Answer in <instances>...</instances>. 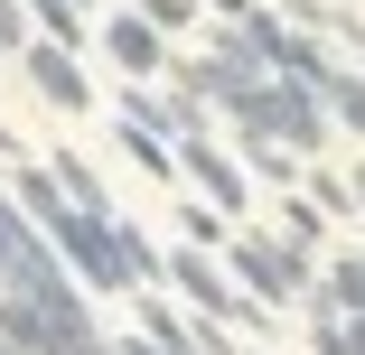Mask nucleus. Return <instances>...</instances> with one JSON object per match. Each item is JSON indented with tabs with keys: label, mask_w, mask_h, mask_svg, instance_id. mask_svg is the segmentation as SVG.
<instances>
[{
	"label": "nucleus",
	"mask_w": 365,
	"mask_h": 355,
	"mask_svg": "<svg viewBox=\"0 0 365 355\" xmlns=\"http://www.w3.org/2000/svg\"><path fill=\"white\" fill-rule=\"evenodd\" d=\"M0 355H113V337H103L94 300L85 309H47V300L0 280Z\"/></svg>",
	"instance_id": "obj_1"
},
{
	"label": "nucleus",
	"mask_w": 365,
	"mask_h": 355,
	"mask_svg": "<svg viewBox=\"0 0 365 355\" xmlns=\"http://www.w3.org/2000/svg\"><path fill=\"white\" fill-rule=\"evenodd\" d=\"M225 122L281 140V150H300V159H319V140H328V94L300 85V75H253V94H244Z\"/></svg>",
	"instance_id": "obj_2"
},
{
	"label": "nucleus",
	"mask_w": 365,
	"mask_h": 355,
	"mask_svg": "<svg viewBox=\"0 0 365 355\" xmlns=\"http://www.w3.org/2000/svg\"><path fill=\"white\" fill-rule=\"evenodd\" d=\"M225 271H235V290H244V300H262V309H290V300L319 280V262H309L300 243H281V234H262V225L225 234Z\"/></svg>",
	"instance_id": "obj_3"
},
{
	"label": "nucleus",
	"mask_w": 365,
	"mask_h": 355,
	"mask_svg": "<svg viewBox=\"0 0 365 355\" xmlns=\"http://www.w3.org/2000/svg\"><path fill=\"white\" fill-rule=\"evenodd\" d=\"M160 280H169V290H178L197 318H225V327H262V318H272L262 300H244V290H235L225 253H206V243H187V234H178V253H160Z\"/></svg>",
	"instance_id": "obj_4"
},
{
	"label": "nucleus",
	"mask_w": 365,
	"mask_h": 355,
	"mask_svg": "<svg viewBox=\"0 0 365 355\" xmlns=\"http://www.w3.org/2000/svg\"><path fill=\"white\" fill-rule=\"evenodd\" d=\"M19 75H29V94H38L47 112H66V122H85V112H94L85 47H56V38H38V28H29V47H19Z\"/></svg>",
	"instance_id": "obj_5"
},
{
	"label": "nucleus",
	"mask_w": 365,
	"mask_h": 355,
	"mask_svg": "<svg viewBox=\"0 0 365 355\" xmlns=\"http://www.w3.org/2000/svg\"><path fill=\"white\" fill-rule=\"evenodd\" d=\"M178 187H197L206 206H225V216H244V206H253V169H244V159H235L215 131L178 140Z\"/></svg>",
	"instance_id": "obj_6"
},
{
	"label": "nucleus",
	"mask_w": 365,
	"mask_h": 355,
	"mask_svg": "<svg viewBox=\"0 0 365 355\" xmlns=\"http://www.w3.org/2000/svg\"><path fill=\"white\" fill-rule=\"evenodd\" d=\"M94 47H113V65H122V75H169V65H178V47H169V28H150V19H140L131 10V0H113V10H103V28H94Z\"/></svg>",
	"instance_id": "obj_7"
},
{
	"label": "nucleus",
	"mask_w": 365,
	"mask_h": 355,
	"mask_svg": "<svg viewBox=\"0 0 365 355\" xmlns=\"http://www.w3.org/2000/svg\"><path fill=\"white\" fill-rule=\"evenodd\" d=\"M328 225H337V216H328L319 196H281V216H272V234H281V243H300L309 262L328 253Z\"/></svg>",
	"instance_id": "obj_8"
},
{
	"label": "nucleus",
	"mask_w": 365,
	"mask_h": 355,
	"mask_svg": "<svg viewBox=\"0 0 365 355\" xmlns=\"http://www.w3.org/2000/svg\"><path fill=\"white\" fill-rule=\"evenodd\" d=\"M113 253H122V280H131V290H160V243L140 234L131 216H113Z\"/></svg>",
	"instance_id": "obj_9"
},
{
	"label": "nucleus",
	"mask_w": 365,
	"mask_h": 355,
	"mask_svg": "<svg viewBox=\"0 0 365 355\" xmlns=\"http://www.w3.org/2000/svg\"><path fill=\"white\" fill-rule=\"evenodd\" d=\"M47 169H56V187H66V196H76V206H85V216H113V187H103V169H94V159H76V150H56Z\"/></svg>",
	"instance_id": "obj_10"
},
{
	"label": "nucleus",
	"mask_w": 365,
	"mask_h": 355,
	"mask_svg": "<svg viewBox=\"0 0 365 355\" xmlns=\"http://www.w3.org/2000/svg\"><path fill=\"white\" fill-rule=\"evenodd\" d=\"M29 28H38V38H56V47H85V38H94L85 0H29Z\"/></svg>",
	"instance_id": "obj_11"
},
{
	"label": "nucleus",
	"mask_w": 365,
	"mask_h": 355,
	"mask_svg": "<svg viewBox=\"0 0 365 355\" xmlns=\"http://www.w3.org/2000/svg\"><path fill=\"white\" fill-rule=\"evenodd\" d=\"M235 159H244L253 178H272V187L300 178V150H281V140H262V131H235Z\"/></svg>",
	"instance_id": "obj_12"
},
{
	"label": "nucleus",
	"mask_w": 365,
	"mask_h": 355,
	"mask_svg": "<svg viewBox=\"0 0 365 355\" xmlns=\"http://www.w3.org/2000/svg\"><path fill=\"white\" fill-rule=\"evenodd\" d=\"M38 253V225H29V206L10 196V178H0V271H19Z\"/></svg>",
	"instance_id": "obj_13"
},
{
	"label": "nucleus",
	"mask_w": 365,
	"mask_h": 355,
	"mask_svg": "<svg viewBox=\"0 0 365 355\" xmlns=\"http://www.w3.org/2000/svg\"><path fill=\"white\" fill-rule=\"evenodd\" d=\"M328 122H346V131L365 140V75H356V65H337V75H328Z\"/></svg>",
	"instance_id": "obj_14"
},
{
	"label": "nucleus",
	"mask_w": 365,
	"mask_h": 355,
	"mask_svg": "<svg viewBox=\"0 0 365 355\" xmlns=\"http://www.w3.org/2000/svg\"><path fill=\"white\" fill-rule=\"evenodd\" d=\"M178 225H187V243H206V253H225V234H235V216H225V206H206V196H197V206L178 196Z\"/></svg>",
	"instance_id": "obj_15"
},
{
	"label": "nucleus",
	"mask_w": 365,
	"mask_h": 355,
	"mask_svg": "<svg viewBox=\"0 0 365 355\" xmlns=\"http://www.w3.org/2000/svg\"><path fill=\"white\" fill-rule=\"evenodd\" d=\"M150 28H169V38H197V19H206V0H131Z\"/></svg>",
	"instance_id": "obj_16"
},
{
	"label": "nucleus",
	"mask_w": 365,
	"mask_h": 355,
	"mask_svg": "<svg viewBox=\"0 0 365 355\" xmlns=\"http://www.w3.org/2000/svg\"><path fill=\"white\" fill-rule=\"evenodd\" d=\"M300 178H309V187H300V196H319V206H328V216H346V206H356V196H346V178H337V169H309V159H300Z\"/></svg>",
	"instance_id": "obj_17"
},
{
	"label": "nucleus",
	"mask_w": 365,
	"mask_h": 355,
	"mask_svg": "<svg viewBox=\"0 0 365 355\" xmlns=\"http://www.w3.org/2000/svg\"><path fill=\"white\" fill-rule=\"evenodd\" d=\"M0 47H10V56L29 47V0H0Z\"/></svg>",
	"instance_id": "obj_18"
},
{
	"label": "nucleus",
	"mask_w": 365,
	"mask_h": 355,
	"mask_svg": "<svg viewBox=\"0 0 365 355\" xmlns=\"http://www.w3.org/2000/svg\"><path fill=\"white\" fill-rule=\"evenodd\" d=\"M113 355H169V346H150V337H113Z\"/></svg>",
	"instance_id": "obj_19"
},
{
	"label": "nucleus",
	"mask_w": 365,
	"mask_h": 355,
	"mask_svg": "<svg viewBox=\"0 0 365 355\" xmlns=\"http://www.w3.org/2000/svg\"><path fill=\"white\" fill-rule=\"evenodd\" d=\"M10 159H19V140H10V131H0V169H10Z\"/></svg>",
	"instance_id": "obj_20"
},
{
	"label": "nucleus",
	"mask_w": 365,
	"mask_h": 355,
	"mask_svg": "<svg viewBox=\"0 0 365 355\" xmlns=\"http://www.w3.org/2000/svg\"><path fill=\"white\" fill-rule=\"evenodd\" d=\"M346 196H356V206H365V169H356V178H346Z\"/></svg>",
	"instance_id": "obj_21"
},
{
	"label": "nucleus",
	"mask_w": 365,
	"mask_h": 355,
	"mask_svg": "<svg viewBox=\"0 0 365 355\" xmlns=\"http://www.w3.org/2000/svg\"><path fill=\"white\" fill-rule=\"evenodd\" d=\"M244 355H262V346H244Z\"/></svg>",
	"instance_id": "obj_22"
},
{
	"label": "nucleus",
	"mask_w": 365,
	"mask_h": 355,
	"mask_svg": "<svg viewBox=\"0 0 365 355\" xmlns=\"http://www.w3.org/2000/svg\"><path fill=\"white\" fill-rule=\"evenodd\" d=\"M85 10H94V0H85Z\"/></svg>",
	"instance_id": "obj_23"
},
{
	"label": "nucleus",
	"mask_w": 365,
	"mask_h": 355,
	"mask_svg": "<svg viewBox=\"0 0 365 355\" xmlns=\"http://www.w3.org/2000/svg\"><path fill=\"white\" fill-rule=\"evenodd\" d=\"M356 262H365V253H356Z\"/></svg>",
	"instance_id": "obj_24"
}]
</instances>
